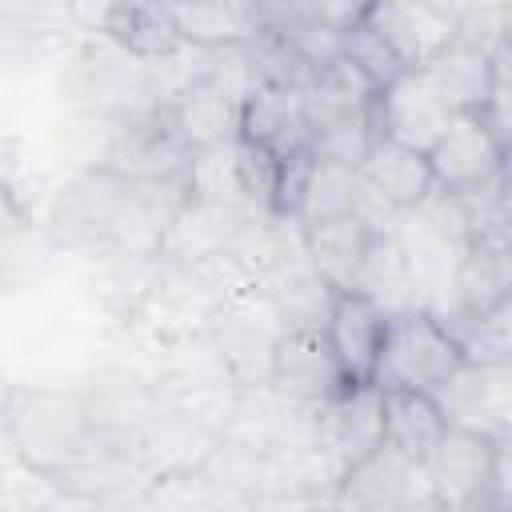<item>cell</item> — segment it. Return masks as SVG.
Here are the masks:
<instances>
[{"instance_id": "cell-1", "label": "cell", "mask_w": 512, "mask_h": 512, "mask_svg": "<svg viewBox=\"0 0 512 512\" xmlns=\"http://www.w3.org/2000/svg\"><path fill=\"white\" fill-rule=\"evenodd\" d=\"M188 200L184 180H128L104 164H84L48 200L44 232L80 260L120 252H160L164 232Z\"/></svg>"}, {"instance_id": "cell-2", "label": "cell", "mask_w": 512, "mask_h": 512, "mask_svg": "<svg viewBox=\"0 0 512 512\" xmlns=\"http://www.w3.org/2000/svg\"><path fill=\"white\" fill-rule=\"evenodd\" d=\"M4 440L28 476L56 480L92 452L84 384H20L4 396Z\"/></svg>"}, {"instance_id": "cell-3", "label": "cell", "mask_w": 512, "mask_h": 512, "mask_svg": "<svg viewBox=\"0 0 512 512\" xmlns=\"http://www.w3.org/2000/svg\"><path fill=\"white\" fill-rule=\"evenodd\" d=\"M400 244H404V256H408V272H412L420 308H432L440 316L444 304H448L460 256L472 244V224H468V212H464L460 196H452L444 188H432L416 208L404 212Z\"/></svg>"}, {"instance_id": "cell-4", "label": "cell", "mask_w": 512, "mask_h": 512, "mask_svg": "<svg viewBox=\"0 0 512 512\" xmlns=\"http://www.w3.org/2000/svg\"><path fill=\"white\" fill-rule=\"evenodd\" d=\"M460 364H464V348L456 332L432 308H404L388 316V332L372 380L380 388L436 392Z\"/></svg>"}, {"instance_id": "cell-5", "label": "cell", "mask_w": 512, "mask_h": 512, "mask_svg": "<svg viewBox=\"0 0 512 512\" xmlns=\"http://www.w3.org/2000/svg\"><path fill=\"white\" fill-rule=\"evenodd\" d=\"M96 164L148 184L184 180L192 164V144L184 140V132L176 128L164 104H144V108L108 116V132Z\"/></svg>"}, {"instance_id": "cell-6", "label": "cell", "mask_w": 512, "mask_h": 512, "mask_svg": "<svg viewBox=\"0 0 512 512\" xmlns=\"http://www.w3.org/2000/svg\"><path fill=\"white\" fill-rule=\"evenodd\" d=\"M224 372L240 384V388H260L272 380V360H276V344L288 332L284 320L276 316L272 300L256 288V292H240L228 296L212 308L208 324H204Z\"/></svg>"}, {"instance_id": "cell-7", "label": "cell", "mask_w": 512, "mask_h": 512, "mask_svg": "<svg viewBox=\"0 0 512 512\" xmlns=\"http://www.w3.org/2000/svg\"><path fill=\"white\" fill-rule=\"evenodd\" d=\"M436 188L444 192H476L512 172V140L488 112H456L444 136L428 152Z\"/></svg>"}, {"instance_id": "cell-8", "label": "cell", "mask_w": 512, "mask_h": 512, "mask_svg": "<svg viewBox=\"0 0 512 512\" xmlns=\"http://www.w3.org/2000/svg\"><path fill=\"white\" fill-rule=\"evenodd\" d=\"M84 400L92 420V444L136 456V444L160 408V384L152 372L108 364L84 380Z\"/></svg>"}, {"instance_id": "cell-9", "label": "cell", "mask_w": 512, "mask_h": 512, "mask_svg": "<svg viewBox=\"0 0 512 512\" xmlns=\"http://www.w3.org/2000/svg\"><path fill=\"white\" fill-rule=\"evenodd\" d=\"M380 444H384V388L376 380H348L332 400L320 404L316 448L332 468L336 484L356 460H364Z\"/></svg>"}, {"instance_id": "cell-10", "label": "cell", "mask_w": 512, "mask_h": 512, "mask_svg": "<svg viewBox=\"0 0 512 512\" xmlns=\"http://www.w3.org/2000/svg\"><path fill=\"white\" fill-rule=\"evenodd\" d=\"M492 460H496L492 432L448 424V432L424 460V476L432 484L436 508H452V512L492 508Z\"/></svg>"}, {"instance_id": "cell-11", "label": "cell", "mask_w": 512, "mask_h": 512, "mask_svg": "<svg viewBox=\"0 0 512 512\" xmlns=\"http://www.w3.org/2000/svg\"><path fill=\"white\" fill-rule=\"evenodd\" d=\"M332 504L360 512H416L436 508V496L424 476V464L408 460L392 444H380L340 476Z\"/></svg>"}, {"instance_id": "cell-12", "label": "cell", "mask_w": 512, "mask_h": 512, "mask_svg": "<svg viewBox=\"0 0 512 512\" xmlns=\"http://www.w3.org/2000/svg\"><path fill=\"white\" fill-rule=\"evenodd\" d=\"M456 108L436 92V84L420 68H404L392 84L376 92V124L380 136L400 140L408 148L432 152V144L452 124Z\"/></svg>"}, {"instance_id": "cell-13", "label": "cell", "mask_w": 512, "mask_h": 512, "mask_svg": "<svg viewBox=\"0 0 512 512\" xmlns=\"http://www.w3.org/2000/svg\"><path fill=\"white\" fill-rule=\"evenodd\" d=\"M512 296V232H480L472 236L468 252L460 256L448 304L440 320L456 328L460 320H472Z\"/></svg>"}, {"instance_id": "cell-14", "label": "cell", "mask_w": 512, "mask_h": 512, "mask_svg": "<svg viewBox=\"0 0 512 512\" xmlns=\"http://www.w3.org/2000/svg\"><path fill=\"white\" fill-rule=\"evenodd\" d=\"M388 308L376 304L372 296L356 292V288H340L328 320H324V340L344 372V380H372L376 376V360L384 348V332H388Z\"/></svg>"}, {"instance_id": "cell-15", "label": "cell", "mask_w": 512, "mask_h": 512, "mask_svg": "<svg viewBox=\"0 0 512 512\" xmlns=\"http://www.w3.org/2000/svg\"><path fill=\"white\" fill-rule=\"evenodd\" d=\"M280 396L300 400V404H324L332 400L348 380L324 340V328H288L276 344V360H272V380H268Z\"/></svg>"}, {"instance_id": "cell-16", "label": "cell", "mask_w": 512, "mask_h": 512, "mask_svg": "<svg viewBox=\"0 0 512 512\" xmlns=\"http://www.w3.org/2000/svg\"><path fill=\"white\" fill-rule=\"evenodd\" d=\"M240 140L264 148L280 164L308 156L312 152V124H308L304 92L260 84L240 108Z\"/></svg>"}, {"instance_id": "cell-17", "label": "cell", "mask_w": 512, "mask_h": 512, "mask_svg": "<svg viewBox=\"0 0 512 512\" xmlns=\"http://www.w3.org/2000/svg\"><path fill=\"white\" fill-rule=\"evenodd\" d=\"M220 432H212L208 424L192 420L188 412L172 408L160 396L156 416L148 420L140 444H136V460L152 472V480H172V476H192L204 468V460L212 456Z\"/></svg>"}, {"instance_id": "cell-18", "label": "cell", "mask_w": 512, "mask_h": 512, "mask_svg": "<svg viewBox=\"0 0 512 512\" xmlns=\"http://www.w3.org/2000/svg\"><path fill=\"white\" fill-rule=\"evenodd\" d=\"M364 20L392 44L404 68H424L456 36V20L440 0H372Z\"/></svg>"}, {"instance_id": "cell-19", "label": "cell", "mask_w": 512, "mask_h": 512, "mask_svg": "<svg viewBox=\"0 0 512 512\" xmlns=\"http://www.w3.org/2000/svg\"><path fill=\"white\" fill-rule=\"evenodd\" d=\"M420 72L436 84V92L456 112H488L492 92H496V64L488 48L464 36H452Z\"/></svg>"}, {"instance_id": "cell-20", "label": "cell", "mask_w": 512, "mask_h": 512, "mask_svg": "<svg viewBox=\"0 0 512 512\" xmlns=\"http://www.w3.org/2000/svg\"><path fill=\"white\" fill-rule=\"evenodd\" d=\"M360 176L372 192H380L392 208L408 212L416 208L432 188H436V176H432V160L428 152L420 148H408L400 140H388L380 136L376 148L368 152V160L360 164Z\"/></svg>"}, {"instance_id": "cell-21", "label": "cell", "mask_w": 512, "mask_h": 512, "mask_svg": "<svg viewBox=\"0 0 512 512\" xmlns=\"http://www.w3.org/2000/svg\"><path fill=\"white\" fill-rule=\"evenodd\" d=\"M164 108L172 112V120L184 132V140L192 144V152L196 148L232 144L240 136V108L244 104L236 96H228L208 72L192 88H184L172 104H164Z\"/></svg>"}, {"instance_id": "cell-22", "label": "cell", "mask_w": 512, "mask_h": 512, "mask_svg": "<svg viewBox=\"0 0 512 512\" xmlns=\"http://www.w3.org/2000/svg\"><path fill=\"white\" fill-rule=\"evenodd\" d=\"M372 236H376V228H368V220L360 212L328 216V220H316V224L304 228L308 256L336 292L356 284V272L364 264V252H368Z\"/></svg>"}, {"instance_id": "cell-23", "label": "cell", "mask_w": 512, "mask_h": 512, "mask_svg": "<svg viewBox=\"0 0 512 512\" xmlns=\"http://www.w3.org/2000/svg\"><path fill=\"white\" fill-rule=\"evenodd\" d=\"M448 432V416L432 392L420 388H384V444L424 464L440 436Z\"/></svg>"}, {"instance_id": "cell-24", "label": "cell", "mask_w": 512, "mask_h": 512, "mask_svg": "<svg viewBox=\"0 0 512 512\" xmlns=\"http://www.w3.org/2000/svg\"><path fill=\"white\" fill-rule=\"evenodd\" d=\"M100 32L140 60H156V56L176 52L184 44L176 36L168 0H112Z\"/></svg>"}, {"instance_id": "cell-25", "label": "cell", "mask_w": 512, "mask_h": 512, "mask_svg": "<svg viewBox=\"0 0 512 512\" xmlns=\"http://www.w3.org/2000/svg\"><path fill=\"white\" fill-rule=\"evenodd\" d=\"M352 288L364 292V296H372V300L384 304L388 312L420 308L416 284H412V272H408V256H404V244H400V228L372 236V244H368V252H364V264H360Z\"/></svg>"}, {"instance_id": "cell-26", "label": "cell", "mask_w": 512, "mask_h": 512, "mask_svg": "<svg viewBox=\"0 0 512 512\" xmlns=\"http://www.w3.org/2000/svg\"><path fill=\"white\" fill-rule=\"evenodd\" d=\"M176 36L192 48H228L252 36L248 0H168Z\"/></svg>"}, {"instance_id": "cell-27", "label": "cell", "mask_w": 512, "mask_h": 512, "mask_svg": "<svg viewBox=\"0 0 512 512\" xmlns=\"http://www.w3.org/2000/svg\"><path fill=\"white\" fill-rule=\"evenodd\" d=\"M312 124V152L320 160H336L348 168H360L368 160V152L380 140V124H376V100L368 108H352V112H328L308 120Z\"/></svg>"}, {"instance_id": "cell-28", "label": "cell", "mask_w": 512, "mask_h": 512, "mask_svg": "<svg viewBox=\"0 0 512 512\" xmlns=\"http://www.w3.org/2000/svg\"><path fill=\"white\" fill-rule=\"evenodd\" d=\"M436 404L444 408L448 424H464V428H480V432H500V412L488 388V376L480 364L464 360L436 392Z\"/></svg>"}, {"instance_id": "cell-29", "label": "cell", "mask_w": 512, "mask_h": 512, "mask_svg": "<svg viewBox=\"0 0 512 512\" xmlns=\"http://www.w3.org/2000/svg\"><path fill=\"white\" fill-rule=\"evenodd\" d=\"M356 196H360V168L316 156L308 184H304V196L296 204V220H300V228H308L316 220L356 212Z\"/></svg>"}, {"instance_id": "cell-30", "label": "cell", "mask_w": 512, "mask_h": 512, "mask_svg": "<svg viewBox=\"0 0 512 512\" xmlns=\"http://www.w3.org/2000/svg\"><path fill=\"white\" fill-rule=\"evenodd\" d=\"M248 16H252V32L288 40L292 48H304L316 32L332 28L320 16L316 0H248Z\"/></svg>"}, {"instance_id": "cell-31", "label": "cell", "mask_w": 512, "mask_h": 512, "mask_svg": "<svg viewBox=\"0 0 512 512\" xmlns=\"http://www.w3.org/2000/svg\"><path fill=\"white\" fill-rule=\"evenodd\" d=\"M456 340L464 348V360L472 364H504L512 360V296H504L500 304H492L488 312L460 320Z\"/></svg>"}, {"instance_id": "cell-32", "label": "cell", "mask_w": 512, "mask_h": 512, "mask_svg": "<svg viewBox=\"0 0 512 512\" xmlns=\"http://www.w3.org/2000/svg\"><path fill=\"white\" fill-rule=\"evenodd\" d=\"M340 56H344L352 68H360L376 88L392 84V80L404 72V60L392 52V44H388L364 16L340 32Z\"/></svg>"}, {"instance_id": "cell-33", "label": "cell", "mask_w": 512, "mask_h": 512, "mask_svg": "<svg viewBox=\"0 0 512 512\" xmlns=\"http://www.w3.org/2000/svg\"><path fill=\"white\" fill-rule=\"evenodd\" d=\"M496 460H492V508H512V424L492 432Z\"/></svg>"}]
</instances>
